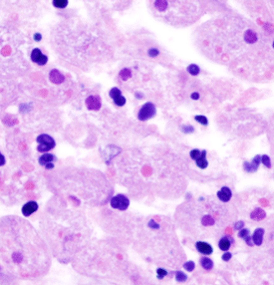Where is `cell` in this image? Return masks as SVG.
I'll return each mask as SVG.
<instances>
[{"instance_id":"obj_34","label":"cell","mask_w":274,"mask_h":285,"mask_svg":"<svg viewBox=\"0 0 274 285\" xmlns=\"http://www.w3.org/2000/svg\"><path fill=\"white\" fill-rule=\"evenodd\" d=\"M148 226H149L150 228H152V229H159L161 226H160V224L158 223V222H156L154 219H151L150 221H149V223H148Z\"/></svg>"},{"instance_id":"obj_23","label":"cell","mask_w":274,"mask_h":285,"mask_svg":"<svg viewBox=\"0 0 274 285\" xmlns=\"http://www.w3.org/2000/svg\"><path fill=\"white\" fill-rule=\"evenodd\" d=\"M53 5L56 8H59V9H63V8H66L68 6L69 1L68 0H54L52 2Z\"/></svg>"},{"instance_id":"obj_38","label":"cell","mask_w":274,"mask_h":285,"mask_svg":"<svg viewBox=\"0 0 274 285\" xmlns=\"http://www.w3.org/2000/svg\"><path fill=\"white\" fill-rule=\"evenodd\" d=\"M33 39L35 40V41H37V42L41 41V40H42V35L40 34V33H35L33 35Z\"/></svg>"},{"instance_id":"obj_26","label":"cell","mask_w":274,"mask_h":285,"mask_svg":"<svg viewBox=\"0 0 274 285\" xmlns=\"http://www.w3.org/2000/svg\"><path fill=\"white\" fill-rule=\"evenodd\" d=\"M187 279V275L183 271H177L176 272V280L178 282H185Z\"/></svg>"},{"instance_id":"obj_25","label":"cell","mask_w":274,"mask_h":285,"mask_svg":"<svg viewBox=\"0 0 274 285\" xmlns=\"http://www.w3.org/2000/svg\"><path fill=\"white\" fill-rule=\"evenodd\" d=\"M195 120L197 123H199L200 125H203V126H208V118L205 117V116L196 115V116H195Z\"/></svg>"},{"instance_id":"obj_16","label":"cell","mask_w":274,"mask_h":285,"mask_svg":"<svg viewBox=\"0 0 274 285\" xmlns=\"http://www.w3.org/2000/svg\"><path fill=\"white\" fill-rule=\"evenodd\" d=\"M56 160V158H55V155H53L52 154H44V155H42L41 157L39 158V160H38V162H39V164H41V166H43V167H46L48 164H51V163H53L54 161Z\"/></svg>"},{"instance_id":"obj_40","label":"cell","mask_w":274,"mask_h":285,"mask_svg":"<svg viewBox=\"0 0 274 285\" xmlns=\"http://www.w3.org/2000/svg\"><path fill=\"white\" fill-rule=\"evenodd\" d=\"M191 98L192 100H199V94L197 92H194L191 95Z\"/></svg>"},{"instance_id":"obj_22","label":"cell","mask_w":274,"mask_h":285,"mask_svg":"<svg viewBox=\"0 0 274 285\" xmlns=\"http://www.w3.org/2000/svg\"><path fill=\"white\" fill-rule=\"evenodd\" d=\"M154 3H155V7L159 11H165L168 7L169 1H165V0H158V1H155Z\"/></svg>"},{"instance_id":"obj_24","label":"cell","mask_w":274,"mask_h":285,"mask_svg":"<svg viewBox=\"0 0 274 285\" xmlns=\"http://www.w3.org/2000/svg\"><path fill=\"white\" fill-rule=\"evenodd\" d=\"M201 223H203L204 226H210L214 224V219L212 217V215H205L203 219H201Z\"/></svg>"},{"instance_id":"obj_10","label":"cell","mask_w":274,"mask_h":285,"mask_svg":"<svg viewBox=\"0 0 274 285\" xmlns=\"http://www.w3.org/2000/svg\"><path fill=\"white\" fill-rule=\"evenodd\" d=\"M195 248L200 254H203V255H209L213 252L212 246L205 241H197L195 243Z\"/></svg>"},{"instance_id":"obj_21","label":"cell","mask_w":274,"mask_h":285,"mask_svg":"<svg viewBox=\"0 0 274 285\" xmlns=\"http://www.w3.org/2000/svg\"><path fill=\"white\" fill-rule=\"evenodd\" d=\"M186 70H187V72L190 73L191 75H192V76H197V75H199V72H200V68L197 65H195V64L188 65Z\"/></svg>"},{"instance_id":"obj_35","label":"cell","mask_w":274,"mask_h":285,"mask_svg":"<svg viewBox=\"0 0 274 285\" xmlns=\"http://www.w3.org/2000/svg\"><path fill=\"white\" fill-rule=\"evenodd\" d=\"M231 257H232V253H230V252H228V251H226L224 254H222V260L223 261H225V262H227V261H229L230 259H231Z\"/></svg>"},{"instance_id":"obj_41","label":"cell","mask_w":274,"mask_h":285,"mask_svg":"<svg viewBox=\"0 0 274 285\" xmlns=\"http://www.w3.org/2000/svg\"><path fill=\"white\" fill-rule=\"evenodd\" d=\"M47 168V170H52V168H54V164H53V163H51V164H48L46 167H45Z\"/></svg>"},{"instance_id":"obj_28","label":"cell","mask_w":274,"mask_h":285,"mask_svg":"<svg viewBox=\"0 0 274 285\" xmlns=\"http://www.w3.org/2000/svg\"><path fill=\"white\" fill-rule=\"evenodd\" d=\"M195 267V262L192 261V260H188V261L186 262L185 264H183V268H185V270L188 271V272H191V271H194Z\"/></svg>"},{"instance_id":"obj_30","label":"cell","mask_w":274,"mask_h":285,"mask_svg":"<svg viewBox=\"0 0 274 285\" xmlns=\"http://www.w3.org/2000/svg\"><path fill=\"white\" fill-rule=\"evenodd\" d=\"M200 155H201V151L199 150V149H194V150H191V153H190L191 158L192 160H194V161H195V160L199 159Z\"/></svg>"},{"instance_id":"obj_37","label":"cell","mask_w":274,"mask_h":285,"mask_svg":"<svg viewBox=\"0 0 274 285\" xmlns=\"http://www.w3.org/2000/svg\"><path fill=\"white\" fill-rule=\"evenodd\" d=\"M244 240H245V242L247 243V245L248 246H253L254 245V243H253V240H252V237L251 236H246L245 238H244Z\"/></svg>"},{"instance_id":"obj_43","label":"cell","mask_w":274,"mask_h":285,"mask_svg":"<svg viewBox=\"0 0 274 285\" xmlns=\"http://www.w3.org/2000/svg\"><path fill=\"white\" fill-rule=\"evenodd\" d=\"M272 47L274 48V41H273V43H272Z\"/></svg>"},{"instance_id":"obj_17","label":"cell","mask_w":274,"mask_h":285,"mask_svg":"<svg viewBox=\"0 0 274 285\" xmlns=\"http://www.w3.org/2000/svg\"><path fill=\"white\" fill-rule=\"evenodd\" d=\"M231 243H232V239H230V237L224 236L219 240L218 247L222 251H228V249L231 246Z\"/></svg>"},{"instance_id":"obj_3","label":"cell","mask_w":274,"mask_h":285,"mask_svg":"<svg viewBox=\"0 0 274 285\" xmlns=\"http://www.w3.org/2000/svg\"><path fill=\"white\" fill-rule=\"evenodd\" d=\"M156 114V106L152 103V102H148L145 105L142 106V108L140 109L138 113V119L140 121H148L152 118H154Z\"/></svg>"},{"instance_id":"obj_5","label":"cell","mask_w":274,"mask_h":285,"mask_svg":"<svg viewBox=\"0 0 274 285\" xmlns=\"http://www.w3.org/2000/svg\"><path fill=\"white\" fill-rule=\"evenodd\" d=\"M260 163H261V155H256L255 157L251 160V162H247L245 161L243 163V170L246 172H255L258 168L260 166Z\"/></svg>"},{"instance_id":"obj_42","label":"cell","mask_w":274,"mask_h":285,"mask_svg":"<svg viewBox=\"0 0 274 285\" xmlns=\"http://www.w3.org/2000/svg\"><path fill=\"white\" fill-rule=\"evenodd\" d=\"M136 97L138 98V99H143V95L142 94V93H139V92H138V93H136Z\"/></svg>"},{"instance_id":"obj_8","label":"cell","mask_w":274,"mask_h":285,"mask_svg":"<svg viewBox=\"0 0 274 285\" xmlns=\"http://www.w3.org/2000/svg\"><path fill=\"white\" fill-rule=\"evenodd\" d=\"M86 106L90 111H99L102 107L101 99L98 96H89L86 99Z\"/></svg>"},{"instance_id":"obj_36","label":"cell","mask_w":274,"mask_h":285,"mask_svg":"<svg viewBox=\"0 0 274 285\" xmlns=\"http://www.w3.org/2000/svg\"><path fill=\"white\" fill-rule=\"evenodd\" d=\"M243 228H244V222L243 221L239 220V221H237V222H235V223H234V228L236 230H240Z\"/></svg>"},{"instance_id":"obj_4","label":"cell","mask_w":274,"mask_h":285,"mask_svg":"<svg viewBox=\"0 0 274 285\" xmlns=\"http://www.w3.org/2000/svg\"><path fill=\"white\" fill-rule=\"evenodd\" d=\"M111 206L119 211H126L130 206V199L124 194H116L110 200Z\"/></svg>"},{"instance_id":"obj_15","label":"cell","mask_w":274,"mask_h":285,"mask_svg":"<svg viewBox=\"0 0 274 285\" xmlns=\"http://www.w3.org/2000/svg\"><path fill=\"white\" fill-rule=\"evenodd\" d=\"M195 164L199 168H201V170H203V168H206L208 167V160H206V151L205 150L201 151V155H199V159L195 160Z\"/></svg>"},{"instance_id":"obj_7","label":"cell","mask_w":274,"mask_h":285,"mask_svg":"<svg viewBox=\"0 0 274 285\" xmlns=\"http://www.w3.org/2000/svg\"><path fill=\"white\" fill-rule=\"evenodd\" d=\"M109 95L112 99H113L114 103L117 106L123 107L126 104V98L122 95V92H121V90L119 88H117V87L112 88L109 92Z\"/></svg>"},{"instance_id":"obj_31","label":"cell","mask_w":274,"mask_h":285,"mask_svg":"<svg viewBox=\"0 0 274 285\" xmlns=\"http://www.w3.org/2000/svg\"><path fill=\"white\" fill-rule=\"evenodd\" d=\"M168 274H169L168 270H165L164 268H158V269H156V277H158L159 279H163Z\"/></svg>"},{"instance_id":"obj_2","label":"cell","mask_w":274,"mask_h":285,"mask_svg":"<svg viewBox=\"0 0 274 285\" xmlns=\"http://www.w3.org/2000/svg\"><path fill=\"white\" fill-rule=\"evenodd\" d=\"M36 141L38 142L37 151L39 153H47L49 151L53 150L56 146L55 140H54L51 136L47 135V134L39 135Z\"/></svg>"},{"instance_id":"obj_33","label":"cell","mask_w":274,"mask_h":285,"mask_svg":"<svg viewBox=\"0 0 274 285\" xmlns=\"http://www.w3.org/2000/svg\"><path fill=\"white\" fill-rule=\"evenodd\" d=\"M148 54L151 57H156L160 54V51L156 48H150L149 50H148Z\"/></svg>"},{"instance_id":"obj_39","label":"cell","mask_w":274,"mask_h":285,"mask_svg":"<svg viewBox=\"0 0 274 285\" xmlns=\"http://www.w3.org/2000/svg\"><path fill=\"white\" fill-rule=\"evenodd\" d=\"M5 164H6V160L4 158V155L0 153V167H3Z\"/></svg>"},{"instance_id":"obj_19","label":"cell","mask_w":274,"mask_h":285,"mask_svg":"<svg viewBox=\"0 0 274 285\" xmlns=\"http://www.w3.org/2000/svg\"><path fill=\"white\" fill-rule=\"evenodd\" d=\"M244 40L247 43H249V44L254 43L257 40V34L255 33L253 30L245 31V33H244Z\"/></svg>"},{"instance_id":"obj_9","label":"cell","mask_w":274,"mask_h":285,"mask_svg":"<svg viewBox=\"0 0 274 285\" xmlns=\"http://www.w3.org/2000/svg\"><path fill=\"white\" fill-rule=\"evenodd\" d=\"M38 209V204L36 202H33V200H30V202H26L23 206H22V215L24 216H30L31 215H33L34 212L37 211Z\"/></svg>"},{"instance_id":"obj_20","label":"cell","mask_w":274,"mask_h":285,"mask_svg":"<svg viewBox=\"0 0 274 285\" xmlns=\"http://www.w3.org/2000/svg\"><path fill=\"white\" fill-rule=\"evenodd\" d=\"M119 76L122 78V80H124V81H127L128 79H130L132 77V71L129 68H124L120 71Z\"/></svg>"},{"instance_id":"obj_6","label":"cell","mask_w":274,"mask_h":285,"mask_svg":"<svg viewBox=\"0 0 274 285\" xmlns=\"http://www.w3.org/2000/svg\"><path fill=\"white\" fill-rule=\"evenodd\" d=\"M31 60L39 66H44L48 62V57L43 54L40 49L35 48L31 52Z\"/></svg>"},{"instance_id":"obj_18","label":"cell","mask_w":274,"mask_h":285,"mask_svg":"<svg viewBox=\"0 0 274 285\" xmlns=\"http://www.w3.org/2000/svg\"><path fill=\"white\" fill-rule=\"evenodd\" d=\"M199 263H200L201 267L205 270H210V269L213 268V261L210 259V258L206 257V256L200 258Z\"/></svg>"},{"instance_id":"obj_11","label":"cell","mask_w":274,"mask_h":285,"mask_svg":"<svg viewBox=\"0 0 274 285\" xmlns=\"http://www.w3.org/2000/svg\"><path fill=\"white\" fill-rule=\"evenodd\" d=\"M217 198L222 202H229L230 198H232V191L227 186H222V188L217 191Z\"/></svg>"},{"instance_id":"obj_14","label":"cell","mask_w":274,"mask_h":285,"mask_svg":"<svg viewBox=\"0 0 274 285\" xmlns=\"http://www.w3.org/2000/svg\"><path fill=\"white\" fill-rule=\"evenodd\" d=\"M265 217H266V212L260 207L255 208L254 211H251V213H250V219L255 220V221L262 220V219H265Z\"/></svg>"},{"instance_id":"obj_29","label":"cell","mask_w":274,"mask_h":285,"mask_svg":"<svg viewBox=\"0 0 274 285\" xmlns=\"http://www.w3.org/2000/svg\"><path fill=\"white\" fill-rule=\"evenodd\" d=\"M261 163L264 164V167H266V168H271V161H270V158H269L267 155H261Z\"/></svg>"},{"instance_id":"obj_1","label":"cell","mask_w":274,"mask_h":285,"mask_svg":"<svg viewBox=\"0 0 274 285\" xmlns=\"http://www.w3.org/2000/svg\"><path fill=\"white\" fill-rule=\"evenodd\" d=\"M33 235L24 239L0 237V252L5 263L15 265L18 271L26 276L39 274L41 270L46 269V264L49 263L48 253L42 252L44 246L39 238Z\"/></svg>"},{"instance_id":"obj_12","label":"cell","mask_w":274,"mask_h":285,"mask_svg":"<svg viewBox=\"0 0 274 285\" xmlns=\"http://www.w3.org/2000/svg\"><path fill=\"white\" fill-rule=\"evenodd\" d=\"M49 79L53 84H56V85H60L63 82H64L65 77L59 70L57 69H53L50 71L49 73Z\"/></svg>"},{"instance_id":"obj_32","label":"cell","mask_w":274,"mask_h":285,"mask_svg":"<svg viewBox=\"0 0 274 285\" xmlns=\"http://www.w3.org/2000/svg\"><path fill=\"white\" fill-rule=\"evenodd\" d=\"M248 235H249V229L248 228H242V229L239 230V232H238V237H240L242 239H244L246 236H248Z\"/></svg>"},{"instance_id":"obj_13","label":"cell","mask_w":274,"mask_h":285,"mask_svg":"<svg viewBox=\"0 0 274 285\" xmlns=\"http://www.w3.org/2000/svg\"><path fill=\"white\" fill-rule=\"evenodd\" d=\"M264 229L262 228H256L254 230V232L252 234V240H253V243L254 245L256 246H260L263 242V235H264Z\"/></svg>"},{"instance_id":"obj_27","label":"cell","mask_w":274,"mask_h":285,"mask_svg":"<svg viewBox=\"0 0 274 285\" xmlns=\"http://www.w3.org/2000/svg\"><path fill=\"white\" fill-rule=\"evenodd\" d=\"M181 131L183 134H194L195 133V128L191 126V125H183V126L181 127Z\"/></svg>"}]
</instances>
